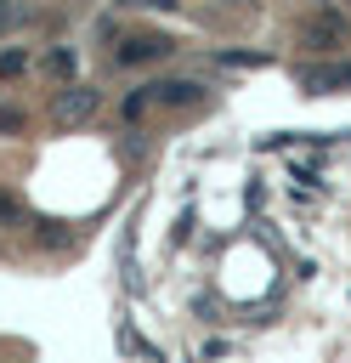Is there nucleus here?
Wrapping results in <instances>:
<instances>
[{"label":"nucleus","mask_w":351,"mask_h":363,"mask_svg":"<svg viewBox=\"0 0 351 363\" xmlns=\"http://www.w3.org/2000/svg\"><path fill=\"white\" fill-rule=\"evenodd\" d=\"M176 51V40H164V34H125L119 45H113V62L119 68H136V62H159V57H170Z\"/></svg>","instance_id":"obj_3"},{"label":"nucleus","mask_w":351,"mask_h":363,"mask_svg":"<svg viewBox=\"0 0 351 363\" xmlns=\"http://www.w3.org/2000/svg\"><path fill=\"white\" fill-rule=\"evenodd\" d=\"M351 40V23H345V11H306L300 17V45H311V51H340Z\"/></svg>","instance_id":"obj_1"},{"label":"nucleus","mask_w":351,"mask_h":363,"mask_svg":"<svg viewBox=\"0 0 351 363\" xmlns=\"http://www.w3.org/2000/svg\"><path fill=\"white\" fill-rule=\"evenodd\" d=\"M147 96H153V108L164 102V108H181V102H198V85L192 79H159V85H147Z\"/></svg>","instance_id":"obj_5"},{"label":"nucleus","mask_w":351,"mask_h":363,"mask_svg":"<svg viewBox=\"0 0 351 363\" xmlns=\"http://www.w3.org/2000/svg\"><path fill=\"white\" fill-rule=\"evenodd\" d=\"M40 68H45V79H57V85H74V51L51 45V51L40 57Z\"/></svg>","instance_id":"obj_6"},{"label":"nucleus","mask_w":351,"mask_h":363,"mask_svg":"<svg viewBox=\"0 0 351 363\" xmlns=\"http://www.w3.org/2000/svg\"><path fill=\"white\" fill-rule=\"evenodd\" d=\"M125 6H136V11H176V0H125Z\"/></svg>","instance_id":"obj_10"},{"label":"nucleus","mask_w":351,"mask_h":363,"mask_svg":"<svg viewBox=\"0 0 351 363\" xmlns=\"http://www.w3.org/2000/svg\"><path fill=\"white\" fill-rule=\"evenodd\" d=\"M147 108H153V96H147V85H142V91H130V96H125V119H142V113H147Z\"/></svg>","instance_id":"obj_8"},{"label":"nucleus","mask_w":351,"mask_h":363,"mask_svg":"<svg viewBox=\"0 0 351 363\" xmlns=\"http://www.w3.org/2000/svg\"><path fill=\"white\" fill-rule=\"evenodd\" d=\"M34 11H28V0H0V34H11V28H23Z\"/></svg>","instance_id":"obj_7"},{"label":"nucleus","mask_w":351,"mask_h":363,"mask_svg":"<svg viewBox=\"0 0 351 363\" xmlns=\"http://www.w3.org/2000/svg\"><path fill=\"white\" fill-rule=\"evenodd\" d=\"M23 68H28L23 51H0V79H11V74H23Z\"/></svg>","instance_id":"obj_9"},{"label":"nucleus","mask_w":351,"mask_h":363,"mask_svg":"<svg viewBox=\"0 0 351 363\" xmlns=\"http://www.w3.org/2000/svg\"><path fill=\"white\" fill-rule=\"evenodd\" d=\"M17 125H23V113L17 108H0V130H17Z\"/></svg>","instance_id":"obj_11"},{"label":"nucleus","mask_w":351,"mask_h":363,"mask_svg":"<svg viewBox=\"0 0 351 363\" xmlns=\"http://www.w3.org/2000/svg\"><path fill=\"white\" fill-rule=\"evenodd\" d=\"M96 108H102V91H91V85H62V91L51 96V125H85V119H96Z\"/></svg>","instance_id":"obj_2"},{"label":"nucleus","mask_w":351,"mask_h":363,"mask_svg":"<svg viewBox=\"0 0 351 363\" xmlns=\"http://www.w3.org/2000/svg\"><path fill=\"white\" fill-rule=\"evenodd\" d=\"M300 85L317 96V91H340V85H351V62H323V68H306L300 74Z\"/></svg>","instance_id":"obj_4"}]
</instances>
